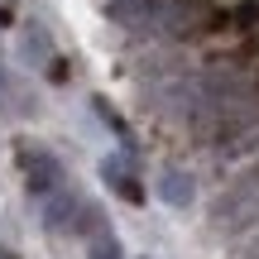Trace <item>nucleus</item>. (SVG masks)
I'll return each mask as SVG.
<instances>
[{
  "label": "nucleus",
  "mask_w": 259,
  "mask_h": 259,
  "mask_svg": "<svg viewBox=\"0 0 259 259\" xmlns=\"http://www.w3.org/2000/svg\"><path fill=\"white\" fill-rule=\"evenodd\" d=\"M87 259H125V250H120V240H115L111 231H101L92 240V254H87Z\"/></svg>",
  "instance_id": "8"
},
{
  "label": "nucleus",
  "mask_w": 259,
  "mask_h": 259,
  "mask_svg": "<svg viewBox=\"0 0 259 259\" xmlns=\"http://www.w3.org/2000/svg\"><path fill=\"white\" fill-rule=\"evenodd\" d=\"M101 178H106V183H111L115 192L125 197V202H144V187H139L135 178L125 173V163H120V158H106V163H101Z\"/></svg>",
  "instance_id": "6"
},
{
  "label": "nucleus",
  "mask_w": 259,
  "mask_h": 259,
  "mask_svg": "<svg viewBox=\"0 0 259 259\" xmlns=\"http://www.w3.org/2000/svg\"><path fill=\"white\" fill-rule=\"evenodd\" d=\"M158 187H163V202H168V206H187V202H192V192H197V187H192V178H187V173H178V168H168Z\"/></svg>",
  "instance_id": "7"
},
{
  "label": "nucleus",
  "mask_w": 259,
  "mask_h": 259,
  "mask_svg": "<svg viewBox=\"0 0 259 259\" xmlns=\"http://www.w3.org/2000/svg\"><path fill=\"white\" fill-rule=\"evenodd\" d=\"M158 15H163L158 0H111V19L125 29H149V24H158Z\"/></svg>",
  "instance_id": "4"
},
{
  "label": "nucleus",
  "mask_w": 259,
  "mask_h": 259,
  "mask_svg": "<svg viewBox=\"0 0 259 259\" xmlns=\"http://www.w3.org/2000/svg\"><path fill=\"white\" fill-rule=\"evenodd\" d=\"M48 82H67V63L63 58H48Z\"/></svg>",
  "instance_id": "10"
},
{
  "label": "nucleus",
  "mask_w": 259,
  "mask_h": 259,
  "mask_svg": "<svg viewBox=\"0 0 259 259\" xmlns=\"http://www.w3.org/2000/svg\"><path fill=\"white\" fill-rule=\"evenodd\" d=\"M19 58H24L29 67H44L48 58H53V38H48L44 24H24V34H19Z\"/></svg>",
  "instance_id": "5"
},
{
  "label": "nucleus",
  "mask_w": 259,
  "mask_h": 259,
  "mask_svg": "<svg viewBox=\"0 0 259 259\" xmlns=\"http://www.w3.org/2000/svg\"><path fill=\"white\" fill-rule=\"evenodd\" d=\"M235 24H240V29H254L259 24V0H245V5L235 10Z\"/></svg>",
  "instance_id": "9"
},
{
  "label": "nucleus",
  "mask_w": 259,
  "mask_h": 259,
  "mask_svg": "<svg viewBox=\"0 0 259 259\" xmlns=\"http://www.w3.org/2000/svg\"><path fill=\"white\" fill-rule=\"evenodd\" d=\"M254 221H259V168H250L235 187H226L216 211H211L216 231H245V226H254Z\"/></svg>",
  "instance_id": "1"
},
{
  "label": "nucleus",
  "mask_w": 259,
  "mask_h": 259,
  "mask_svg": "<svg viewBox=\"0 0 259 259\" xmlns=\"http://www.w3.org/2000/svg\"><path fill=\"white\" fill-rule=\"evenodd\" d=\"M0 259H15V254H10V250H0Z\"/></svg>",
  "instance_id": "12"
},
{
  "label": "nucleus",
  "mask_w": 259,
  "mask_h": 259,
  "mask_svg": "<svg viewBox=\"0 0 259 259\" xmlns=\"http://www.w3.org/2000/svg\"><path fill=\"white\" fill-rule=\"evenodd\" d=\"M44 221H48V231H72V226L92 221V206H87L77 192L58 187L53 197H44Z\"/></svg>",
  "instance_id": "3"
},
{
  "label": "nucleus",
  "mask_w": 259,
  "mask_h": 259,
  "mask_svg": "<svg viewBox=\"0 0 259 259\" xmlns=\"http://www.w3.org/2000/svg\"><path fill=\"white\" fill-rule=\"evenodd\" d=\"M19 168H24V187H29V197H53L58 187H63V168H58V158L48 154V149H19Z\"/></svg>",
  "instance_id": "2"
},
{
  "label": "nucleus",
  "mask_w": 259,
  "mask_h": 259,
  "mask_svg": "<svg viewBox=\"0 0 259 259\" xmlns=\"http://www.w3.org/2000/svg\"><path fill=\"white\" fill-rule=\"evenodd\" d=\"M245 259H259V240H254V245H250V250H245Z\"/></svg>",
  "instance_id": "11"
}]
</instances>
